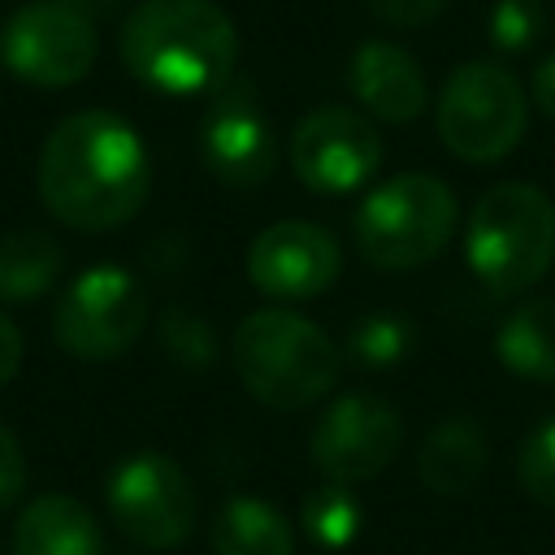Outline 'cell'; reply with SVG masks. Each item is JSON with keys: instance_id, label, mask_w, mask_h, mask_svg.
<instances>
[{"instance_id": "cell-1", "label": "cell", "mask_w": 555, "mask_h": 555, "mask_svg": "<svg viewBox=\"0 0 555 555\" xmlns=\"http://www.w3.org/2000/svg\"><path fill=\"white\" fill-rule=\"evenodd\" d=\"M43 208L82 234L126 225L152 186V165L139 130L104 108L65 117L39 152Z\"/></svg>"}, {"instance_id": "cell-2", "label": "cell", "mask_w": 555, "mask_h": 555, "mask_svg": "<svg viewBox=\"0 0 555 555\" xmlns=\"http://www.w3.org/2000/svg\"><path fill=\"white\" fill-rule=\"evenodd\" d=\"M121 61L160 95H212L234 78L238 30L212 0H143L121 26Z\"/></svg>"}, {"instance_id": "cell-3", "label": "cell", "mask_w": 555, "mask_h": 555, "mask_svg": "<svg viewBox=\"0 0 555 555\" xmlns=\"http://www.w3.org/2000/svg\"><path fill=\"white\" fill-rule=\"evenodd\" d=\"M238 382L264 408L299 412L334 390L343 373V347L299 312L260 308L243 317L230 343Z\"/></svg>"}, {"instance_id": "cell-4", "label": "cell", "mask_w": 555, "mask_h": 555, "mask_svg": "<svg viewBox=\"0 0 555 555\" xmlns=\"http://www.w3.org/2000/svg\"><path fill=\"white\" fill-rule=\"evenodd\" d=\"M468 269L507 299L546 278L555 260V204L529 182L490 186L468 217Z\"/></svg>"}, {"instance_id": "cell-5", "label": "cell", "mask_w": 555, "mask_h": 555, "mask_svg": "<svg viewBox=\"0 0 555 555\" xmlns=\"http://www.w3.org/2000/svg\"><path fill=\"white\" fill-rule=\"evenodd\" d=\"M455 230V191L434 173H399L364 195L351 221L356 251L386 273L429 264Z\"/></svg>"}, {"instance_id": "cell-6", "label": "cell", "mask_w": 555, "mask_h": 555, "mask_svg": "<svg viewBox=\"0 0 555 555\" xmlns=\"http://www.w3.org/2000/svg\"><path fill=\"white\" fill-rule=\"evenodd\" d=\"M529 108L520 82L494 61L460 65L438 95V139L468 165L503 160L525 134Z\"/></svg>"}, {"instance_id": "cell-7", "label": "cell", "mask_w": 555, "mask_h": 555, "mask_svg": "<svg viewBox=\"0 0 555 555\" xmlns=\"http://www.w3.org/2000/svg\"><path fill=\"white\" fill-rule=\"evenodd\" d=\"M147 325V291L121 264L82 269L52 308V334L61 351L78 360H113L139 343Z\"/></svg>"}, {"instance_id": "cell-8", "label": "cell", "mask_w": 555, "mask_h": 555, "mask_svg": "<svg viewBox=\"0 0 555 555\" xmlns=\"http://www.w3.org/2000/svg\"><path fill=\"white\" fill-rule=\"evenodd\" d=\"M104 494H108V516L117 520V529L147 551L182 546L199 516L191 477L160 451H134L117 460Z\"/></svg>"}, {"instance_id": "cell-9", "label": "cell", "mask_w": 555, "mask_h": 555, "mask_svg": "<svg viewBox=\"0 0 555 555\" xmlns=\"http://www.w3.org/2000/svg\"><path fill=\"white\" fill-rule=\"evenodd\" d=\"M95 26L61 0L22 4L0 30V61L30 87H74L95 65Z\"/></svg>"}, {"instance_id": "cell-10", "label": "cell", "mask_w": 555, "mask_h": 555, "mask_svg": "<svg viewBox=\"0 0 555 555\" xmlns=\"http://www.w3.org/2000/svg\"><path fill=\"white\" fill-rule=\"evenodd\" d=\"M403 451V416L395 403L377 395H343L334 399L308 438V460L325 481L360 486L377 477Z\"/></svg>"}, {"instance_id": "cell-11", "label": "cell", "mask_w": 555, "mask_h": 555, "mask_svg": "<svg viewBox=\"0 0 555 555\" xmlns=\"http://www.w3.org/2000/svg\"><path fill=\"white\" fill-rule=\"evenodd\" d=\"M199 156L212 178L234 191H256L273 178L278 134L247 78H230L221 91H212L208 113L199 121Z\"/></svg>"}, {"instance_id": "cell-12", "label": "cell", "mask_w": 555, "mask_h": 555, "mask_svg": "<svg viewBox=\"0 0 555 555\" xmlns=\"http://www.w3.org/2000/svg\"><path fill=\"white\" fill-rule=\"evenodd\" d=\"M382 165L377 126L343 104L312 108L291 134V169L304 186L321 195H343L364 186Z\"/></svg>"}, {"instance_id": "cell-13", "label": "cell", "mask_w": 555, "mask_h": 555, "mask_svg": "<svg viewBox=\"0 0 555 555\" xmlns=\"http://www.w3.org/2000/svg\"><path fill=\"white\" fill-rule=\"evenodd\" d=\"M338 238L312 221H278L247 247V278L273 299H308L338 282Z\"/></svg>"}, {"instance_id": "cell-14", "label": "cell", "mask_w": 555, "mask_h": 555, "mask_svg": "<svg viewBox=\"0 0 555 555\" xmlns=\"http://www.w3.org/2000/svg\"><path fill=\"white\" fill-rule=\"evenodd\" d=\"M351 95L382 121L408 126L425 113V74L408 48L390 39H364L347 65Z\"/></svg>"}, {"instance_id": "cell-15", "label": "cell", "mask_w": 555, "mask_h": 555, "mask_svg": "<svg viewBox=\"0 0 555 555\" xmlns=\"http://www.w3.org/2000/svg\"><path fill=\"white\" fill-rule=\"evenodd\" d=\"M486 460H490V442L481 425L468 416H447L425 434L416 451V477L425 481V490L451 499V494H468L481 481Z\"/></svg>"}, {"instance_id": "cell-16", "label": "cell", "mask_w": 555, "mask_h": 555, "mask_svg": "<svg viewBox=\"0 0 555 555\" xmlns=\"http://www.w3.org/2000/svg\"><path fill=\"white\" fill-rule=\"evenodd\" d=\"M13 555H104L95 516L69 494H39L13 525Z\"/></svg>"}, {"instance_id": "cell-17", "label": "cell", "mask_w": 555, "mask_h": 555, "mask_svg": "<svg viewBox=\"0 0 555 555\" xmlns=\"http://www.w3.org/2000/svg\"><path fill=\"white\" fill-rule=\"evenodd\" d=\"M208 546L212 555H295V529L273 503L234 494L208 520Z\"/></svg>"}, {"instance_id": "cell-18", "label": "cell", "mask_w": 555, "mask_h": 555, "mask_svg": "<svg viewBox=\"0 0 555 555\" xmlns=\"http://www.w3.org/2000/svg\"><path fill=\"white\" fill-rule=\"evenodd\" d=\"M494 351L507 373L555 382V299H529L499 325Z\"/></svg>"}, {"instance_id": "cell-19", "label": "cell", "mask_w": 555, "mask_h": 555, "mask_svg": "<svg viewBox=\"0 0 555 555\" xmlns=\"http://www.w3.org/2000/svg\"><path fill=\"white\" fill-rule=\"evenodd\" d=\"M65 256L52 234L43 230H9L0 234V299L30 304L61 278Z\"/></svg>"}, {"instance_id": "cell-20", "label": "cell", "mask_w": 555, "mask_h": 555, "mask_svg": "<svg viewBox=\"0 0 555 555\" xmlns=\"http://www.w3.org/2000/svg\"><path fill=\"white\" fill-rule=\"evenodd\" d=\"M299 520H304V533L325 551H347L356 538H360V525H364V507L356 499L351 486H338V481H325L317 490L304 494V507H299Z\"/></svg>"}, {"instance_id": "cell-21", "label": "cell", "mask_w": 555, "mask_h": 555, "mask_svg": "<svg viewBox=\"0 0 555 555\" xmlns=\"http://www.w3.org/2000/svg\"><path fill=\"white\" fill-rule=\"evenodd\" d=\"M412 343H416V325H412L403 312H395V308H373V312H364V317L351 321L343 351H347L360 369H390V364H399V360L412 351Z\"/></svg>"}, {"instance_id": "cell-22", "label": "cell", "mask_w": 555, "mask_h": 555, "mask_svg": "<svg viewBox=\"0 0 555 555\" xmlns=\"http://www.w3.org/2000/svg\"><path fill=\"white\" fill-rule=\"evenodd\" d=\"M486 35L503 56H520L538 48L546 35V4L542 0H494L486 13Z\"/></svg>"}, {"instance_id": "cell-23", "label": "cell", "mask_w": 555, "mask_h": 555, "mask_svg": "<svg viewBox=\"0 0 555 555\" xmlns=\"http://www.w3.org/2000/svg\"><path fill=\"white\" fill-rule=\"evenodd\" d=\"M160 347L182 364V369H208L217 360V334L195 308H165L160 317Z\"/></svg>"}, {"instance_id": "cell-24", "label": "cell", "mask_w": 555, "mask_h": 555, "mask_svg": "<svg viewBox=\"0 0 555 555\" xmlns=\"http://www.w3.org/2000/svg\"><path fill=\"white\" fill-rule=\"evenodd\" d=\"M516 477L529 499L555 507V416L542 421L516 451Z\"/></svg>"}, {"instance_id": "cell-25", "label": "cell", "mask_w": 555, "mask_h": 555, "mask_svg": "<svg viewBox=\"0 0 555 555\" xmlns=\"http://www.w3.org/2000/svg\"><path fill=\"white\" fill-rule=\"evenodd\" d=\"M369 13L382 22V26H395V30H416V26H429L447 0H364Z\"/></svg>"}, {"instance_id": "cell-26", "label": "cell", "mask_w": 555, "mask_h": 555, "mask_svg": "<svg viewBox=\"0 0 555 555\" xmlns=\"http://www.w3.org/2000/svg\"><path fill=\"white\" fill-rule=\"evenodd\" d=\"M26 486V460H22V442L0 425V512L22 494Z\"/></svg>"}, {"instance_id": "cell-27", "label": "cell", "mask_w": 555, "mask_h": 555, "mask_svg": "<svg viewBox=\"0 0 555 555\" xmlns=\"http://www.w3.org/2000/svg\"><path fill=\"white\" fill-rule=\"evenodd\" d=\"M17 364H22V330L13 325L9 312H0V386L13 382Z\"/></svg>"}, {"instance_id": "cell-28", "label": "cell", "mask_w": 555, "mask_h": 555, "mask_svg": "<svg viewBox=\"0 0 555 555\" xmlns=\"http://www.w3.org/2000/svg\"><path fill=\"white\" fill-rule=\"evenodd\" d=\"M529 91H533V104L542 108V117L555 121V52L546 61H538V69L529 78Z\"/></svg>"}, {"instance_id": "cell-29", "label": "cell", "mask_w": 555, "mask_h": 555, "mask_svg": "<svg viewBox=\"0 0 555 555\" xmlns=\"http://www.w3.org/2000/svg\"><path fill=\"white\" fill-rule=\"evenodd\" d=\"M61 4H69V9H78V13H104V9H113L117 0H61Z\"/></svg>"}]
</instances>
